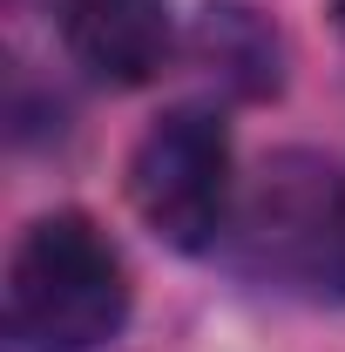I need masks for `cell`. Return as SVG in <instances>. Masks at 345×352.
<instances>
[{"instance_id":"2","label":"cell","mask_w":345,"mask_h":352,"mask_svg":"<svg viewBox=\"0 0 345 352\" xmlns=\"http://www.w3.org/2000/svg\"><path fill=\"white\" fill-rule=\"evenodd\" d=\"M230 258L278 292L345 305V163L318 149H278L237 190Z\"/></svg>"},{"instance_id":"4","label":"cell","mask_w":345,"mask_h":352,"mask_svg":"<svg viewBox=\"0 0 345 352\" xmlns=\"http://www.w3.org/2000/svg\"><path fill=\"white\" fill-rule=\"evenodd\" d=\"M54 34L102 88H149L176 54L170 0H54Z\"/></svg>"},{"instance_id":"1","label":"cell","mask_w":345,"mask_h":352,"mask_svg":"<svg viewBox=\"0 0 345 352\" xmlns=\"http://www.w3.org/2000/svg\"><path fill=\"white\" fill-rule=\"evenodd\" d=\"M129 325V264L88 210H47L7 258V332L21 352H102Z\"/></svg>"},{"instance_id":"3","label":"cell","mask_w":345,"mask_h":352,"mask_svg":"<svg viewBox=\"0 0 345 352\" xmlns=\"http://www.w3.org/2000/svg\"><path fill=\"white\" fill-rule=\"evenodd\" d=\"M129 204L170 251H210L237 217V163L216 109H163L129 149Z\"/></svg>"},{"instance_id":"5","label":"cell","mask_w":345,"mask_h":352,"mask_svg":"<svg viewBox=\"0 0 345 352\" xmlns=\"http://www.w3.org/2000/svg\"><path fill=\"white\" fill-rule=\"evenodd\" d=\"M197 61L210 68L216 88H230L237 102H271L285 88V41L244 0H216L197 14Z\"/></svg>"},{"instance_id":"6","label":"cell","mask_w":345,"mask_h":352,"mask_svg":"<svg viewBox=\"0 0 345 352\" xmlns=\"http://www.w3.org/2000/svg\"><path fill=\"white\" fill-rule=\"evenodd\" d=\"M332 14H339V28H345V0H332Z\"/></svg>"}]
</instances>
